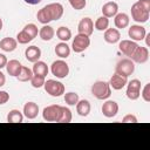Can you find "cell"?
<instances>
[{"mask_svg":"<svg viewBox=\"0 0 150 150\" xmlns=\"http://www.w3.org/2000/svg\"><path fill=\"white\" fill-rule=\"evenodd\" d=\"M63 15V6L60 2H52L42 7L36 13V19L42 25H47L53 20H59Z\"/></svg>","mask_w":150,"mask_h":150,"instance_id":"cell-1","label":"cell"},{"mask_svg":"<svg viewBox=\"0 0 150 150\" xmlns=\"http://www.w3.org/2000/svg\"><path fill=\"white\" fill-rule=\"evenodd\" d=\"M23 121V114L20 110L13 109L7 115V122L9 123H21Z\"/></svg>","mask_w":150,"mask_h":150,"instance_id":"cell-28","label":"cell"},{"mask_svg":"<svg viewBox=\"0 0 150 150\" xmlns=\"http://www.w3.org/2000/svg\"><path fill=\"white\" fill-rule=\"evenodd\" d=\"M129 21H130V19H129L128 14H125V13H117L114 19V23H115L116 28H118V29H123V28L128 27Z\"/></svg>","mask_w":150,"mask_h":150,"instance_id":"cell-23","label":"cell"},{"mask_svg":"<svg viewBox=\"0 0 150 150\" xmlns=\"http://www.w3.org/2000/svg\"><path fill=\"white\" fill-rule=\"evenodd\" d=\"M45 90L47 94H49L50 96L53 97H59L61 96L62 94H64V86L63 83L56 81V80H47L45 81Z\"/></svg>","mask_w":150,"mask_h":150,"instance_id":"cell-7","label":"cell"},{"mask_svg":"<svg viewBox=\"0 0 150 150\" xmlns=\"http://www.w3.org/2000/svg\"><path fill=\"white\" fill-rule=\"evenodd\" d=\"M138 46H139V45H137L136 41H132V40H122V41H120V43H118L120 50H121L125 56H128L129 59H130V56L135 53V50H136V48H137Z\"/></svg>","mask_w":150,"mask_h":150,"instance_id":"cell-12","label":"cell"},{"mask_svg":"<svg viewBox=\"0 0 150 150\" xmlns=\"http://www.w3.org/2000/svg\"><path fill=\"white\" fill-rule=\"evenodd\" d=\"M79 94L76 93H73V91H69V93H66L64 94V102L68 104V105H76V103L79 102Z\"/></svg>","mask_w":150,"mask_h":150,"instance_id":"cell-32","label":"cell"},{"mask_svg":"<svg viewBox=\"0 0 150 150\" xmlns=\"http://www.w3.org/2000/svg\"><path fill=\"white\" fill-rule=\"evenodd\" d=\"M56 36L62 41V42H67L68 40H70L71 38V32L68 27H64V26H61L56 29Z\"/></svg>","mask_w":150,"mask_h":150,"instance_id":"cell-29","label":"cell"},{"mask_svg":"<svg viewBox=\"0 0 150 150\" xmlns=\"http://www.w3.org/2000/svg\"><path fill=\"white\" fill-rule=\"evenodd\" d=\"M16 77H18V80L20 82H28L33 77V70L29 69L28 67L22 66V68H21V70H20V73H19V75Z\"/></svg>","mask_w":150,"mask_h":150,"instance_id":"cell-30","label":"cell"},{"mask_svg":"<svg viewBox=\"0 0 150 150\" xmlns=\"http://www.w3.org/2000/svg\"><path fill=\"white\" fill-rule=\"evenodd\" d=\"M118 112V104L116 101H112V100H108L103 103L102 105V114L108 117V118H111V117H115Z\"/></svg>","mask_w":150,"mask_h":150,"instance_id":"cell-13","label":"cell"},{"mask_svg":"<svg viewBox=\"0 0 150 150\" xmlns=\"http://www.w3.org/2000/svg\"><path fill=\"white\" fill-rule=\"evenodd\" d=\"M128 83V77L123 76V75H120L117 73H115L111 77H110V81H109V84L112 89L115 90H120L122 89L123 87H125V84Z\"/></svg>","mask_w":150,"mask_h":150,"instance_id":"cell-16","label":"cell"},{"mask_svg":"<svg viewBox=\"0 0 150 150\" xmlns=\"http://www.w3.org/2000/svg\"><path fill=\"white\" fill-rule=\"evenodd\" d=\"M22 68V64L18 61V60H11L7 62L6 64V69H7V73L11 75V76H18L20 70Z\"/></svg>","mask_w":150,"mask_h":150,"instance_id":"cell-24","label":"cell"},{"mask_svg":"<svg viewBox=\"0 0 150 150\" xmlns=\"http://www.w3.org/2000/svg\"><path fill=\"white\" fill-rule=\"evenodd\" d=\"M55 54L61 59H67L70 55V47L66 42H60L55 46Z\"/></svg>","mask_w":150,"mask_h":150,"instance_id":"cell-26","label":"cell"},{"mask_svg":"<svg viewBox=\"0 0 150 150\" xmlns=\"http://www.w3.org/2000/svg\"><path fill=\"white\" fill-rule=\"evenodd\" d=\"M50 71L57 79H64L69 74V66L63 60H56L52 63Z\"/></svg>","mask_w":150,"mask_h":150,"instance_id":"cell-8","label":"cell"},{"mask_svg":"<svg viewBox=\"0 0 150 150\" xmlns=\"http://www.w3.org/2000/svg\"><path fill=\"white\" fill-rule=\"evenodd\" d=\"M16 46H18V41L13 38H4L1 41H0V48L4 50V52H13L16 49Z\"/></svg>","mask_w":150,"mask_h":150,"instance_id":"cell-21","label":"cell"},{"mask_svg":"<svg viewBox=\"0 0 150 150\" xmlns=\"http://www.w3.org/2000/svg\"><path fill=\"white\" fill-rule=\"evenodd\" d=\"M90 45V39L88 35L84 34H77L75 35L73 43H71V48L75 53H82L84 52Z\"/></svg>","mask_w":150,"mask_h":150,"instance_id":"cell-9","label":"cell"},{"mask_svg":"<svg viewBox=\"0 0 150 150\" xmlns=\"http://www.w3.org/2000/svg\"><path fill=\"white\" fill-rule=\"evenodd\" d=\"M91 94L97 100H107L111 95V87L109 82L105 81H96L91 86Z\"/></svg>","mask_w":150,"mask_h":150,"instance_id":"cell-3","label":"cell"},{"mask_svg":"<svg viewBox=\"0 0 150 150\" xmlns=\"http://www.w3.org/2000/svg\"><path fill=\"white\" fill-rule=\"evenodd\" d=\"M42 0H25V2L26 4H28V5H38V4H40Z\"/></svg>","mask_w":150,"mask_h":150,"instance_id":"cell-41","label":"cell"},{"mask_svg":"<svg viewBox=\"0 0 150 150\" xmlns=\"http://www.w3.org/2000/svg\"><path fill=\"white\" fill-rule=\"evenodd\" d=\"M134 71H135V62L131 61L129 57L120 60L117 62L116 67H115V73H117L120 75H123L125 77L130 76Z\"/></svg>","mask_w":150,"mask_h":150,"instance_id":"cell-6","label":"cell"},{"mask_svg":"<svg viewBox=\"0 0 150 150\" xmlns=\"http://www.w3.org/2000/svg\"><path fill=\"white\" fill-rule=\"evenodd\" d=\"M7 62H8V61H7V57H6L4 54L0 53V69L4 68V67H6Z\"/></svg>","mask_w":150,"mask_h":150,"instance_id":"cell-39","label":"cell"},{"mask_svg":"<svg viewBox=\"0 0 150 150\" xmlns=\"http://www.w3.org/2000/svg\"><path fill=\"white\" fill-rule=\"evenodd\" d=\"M2 29V19L0 18V30Z\"/></svg>","mask_w":150,"mask_h":150,"instance_id":"cell-43","label":"cell"},{"mask_svg":"<svg viewBox=\"0 0 150 150\" xmlns=\"http://www.w3.org/2000/svg\"><path fill=\"white\" fill-rule=\"evenodd\" d=\"M125 86H127L125 94H127V97L129 100L135 101L141 96V81L139 80L134 79L129 83H127Z\"/></svg>","mask_w":150,"mask_h":150,"instance_id":"cell-10","label":"cell"},{"mask_svg":"<svg viewBox=\"0 0 150 150\" xmlns=\"http://www.w3.org/2000/svg\"><path fill=\"white\" fill-rule=\"evenodd\" d=\"M25 56L29 62H36L41 57V49L38 46H29L25 50Z\"/></svg>","mask_w":150,"mask_h":150,"instance_id":"cell-18","label":"cell"},{"mask_svg":"<svg viewBox=\"0 0 150 150\" xmlns=\"http://www.w3.org/2000/svg\"><path fill=\"white\" fill-rule=\"evenodd\" d=\"M118 12V5L115 1H108L102 6V14L105 18H112Z\"/></svg>","mask_w":150,"mask_h":150,"instance_id":"cell-20","label":"cell"},{"mask_svg":"<svg viewBox=\"0 0 150 150\" xmlns=\"http://www.w3.org/2000/svg\"><path fill=\"white\" fill-rule=\"evenodd\" d=\"M77 30L79 34H84L90 36L94 32V22L90 18H83L81 19V21L77 25Z\"/></svg>","mask_w":150,"mask_h":150,"instance_id":"cell-14","label":"cell"},{"mask_svg":"<svg viewBox=\"0 0 150 150\" xmlns=\"http://www.w3.org/2000/svg\"><path fill=\"white\" fill-rule=\"evenodd\" d=\"M128 35L132 41H142L143 39H145L146 30L141 25H132L128 30Z\"/></svg>","mask_w":150,"mask_h":150,"instance_id":"cell-11","label":"cell"},{"mask_svg":"<svg viewBox=\"0 0 150 150\" xmlns=\"http://www.w3.org/2000/svg\"><path fill=\"white\" fill-rule=\"evenodd\" d=\"M39 114V105L35 102H27L23 105V116L28 120H34Z\"/></svg>","mask_w":150,"mask_h":150,"instance_id":"cell-19","label":"cell"},{"mask_svg":"<svg viewBox=\"0 0 150 150\" xmlns=\"http://www.w3.org/2000/svg\"><path fill=\"white\" fill-rule=\"evenodd\" d=\"M149 16H150V11H146L145 8H143L138 1H136L131 6V18L134 21L138 23H144L149 20Z\"/></svg>","mask_w":150,"mask_h":150,"instance_id":"cell-5","label":"cell"},{"mask_svg":"<svg viewBox=\"0 0 150 150\" xmlns=\"http://www.w3.org/2000/svg\"><path fill=\"white\" fill-rule=\"evenodd\" d=\"M5 82H6V76L2 71H0V87L5 86Z\"/></svg>","mask_w":150,"mask_h":150,"instance_id":"cell-40","label":"cell"},{"mask_svg":"<svg viewBox=\"0 0 150 150\" xmlns=\"http://www.w3.org/2000/svg\"><path fill=\"white\" fill-rule=\"evenodd\" d=\"M141 96L145 102H150V83H146L141 93Z\"/></svg>","mask_w":150,"mask_h":150,"instance_id":"cell-36","label":"cell"},{"mask_svg":"<svg viewBox=\"0 0 150 150\" xmlns=\"http://www.w3.org/2000/svg\"><path fill=\"white\" fill-rule=\"evenodd\" d=\"M32 70H33V74L42 75V76L46 77L47 74H48V66L43 61H36V62H34V66H33Z\"/></svg>","mask_w":150,"mask_h":150,"instance_id":"cell-27","label":"cell"},{"mask_svg":"<svg viewBox=\"0 0 150 150\" xmlns=\"http://www.w3.org/2000/svg\"><path fill=\"white\" fill-rule=\"evenodd\" d=\"M8 100H9V94L5 90H0V104L7 103Z\"/></svg>","mask_w":150,"mask_h":150,"instance_id":"cell-37","label":"cell"},{"mask_svg":"<svg viewBox=\"0 0 150 150\" xmlns=\"http://www.w3.org/2000/svg\"><path fill=\"white\" fill-rule=\"evenodd\" d=\"M71 118H73V116H71L70 109L67 107H62V117H61L60 123H69L71 121Z\"/></svg>","mask_w":150,"mask_h":150,"instance_id":"cell-34","label":"cell"},{"mask_svg":"<svg viewBox=\"0 0 150 150\" xmlns=\"http://www.w3.org/2000/svg\"><path fill=\"white\" fill-rule=\"evenodd\" d=\"M45 81H46L45 80V76L33 74V77L30 79V84H32L33 88H41V87H43Z\"/></svg>","mask_w":150,"mask_h":150,"instance_id":"cell-33","label":"cell"},{"mask_svg":"<svg viewBox=\"0 0 150 150\" xmlns=\"http://www.w3.org/2000/svg\"><path fill=\"white\" fill-rule=\"evenodd\" d=\"M104 41L108 43H117L121 39V33L117 28H107L104 30Z\"/></svg>","mask_w":150,"mask_h":150,"instance_id":"cell-17","label":"cell"},{"mask_svg":"<svg viewBox=\"0 0 150 150\" xmlns=\"http://www.w3.org/2000/svg\"><path fill=\"white\" fill-rule=\"evenodd\" d=\"M38 33H39L38 27L34 23H28L22 28L21 32L18 33L16 41L21 45H26V43L30 42L32 40H34V38H36Z\"/></svg>","mask_w":150,"mask_h":150,"instance_id":"cell-2","label":"cell"},{"mask_svg":"<svg viewBox=\"0 0 150 150\" xmlns=\"http://www.w3.org/2000/svg\"><path fill=\"white\" fill-rule=\"evenodd\" d=\"M145 38H146V46H149V45H150V41H149V38H150V34H146V35H145Z\"/></svg>","mask_w":150,"mask_h":150,"instance_id":"cell-42","label":"cell"},{"mask_svg":"<svg viewBox=\"0 0 150 150\" xmlns=\"http://www.w3.org/2000/svg\"><path fill=\"white\" fill-rule=\"evenodd\" d=\"M42 117L47 122H60L62 117V105L52 104L43 109Z\"/></svg>","mask_w":150,"mask_h":150,"instance_id":"cell-4","label":"cell"},{"mask_svg":"<svg viewBox=\"0 0 150 150\" xmlns=\"http://www.w3.org/2000/svg\"><path fill=\"white\" fill-rule=\"evenodd\" d=\"M90 109H91V107H90V103L88 100H79V102L76 103V111L82 117L88 116L90 112Z\"/></svg>","mask_w":150,"mask_h":150,"instance_id":"cell-22","label":"cell"},{"mask_svg":"<svg viewBox=\"0 0 150 150\" xmlns=\"http://www.w3.org/2000/svg\"><path fill=\"white\" fill-rule=\"evenodd\" d=\"M68 1H69L70 6L76 11L83 9L86 7V5H87V0H68Z\"/></svg>","mask_w":150,"mask_h":150,"instance_id":"cell-35","label":"cell"},{"mask_svg":"<svg viewBox=\"0 0 150 150\" xmlns=\"http://www.w3.org/2000/svg\"><path fill=\"white\" fill-rule=\"evenodd\" d=\"M149 59V50L146 47L138 46L135 50V53L130 56V60L136 63H145Z\"/></svg>","mask_w":150,"mask_h":150,"instance_id":"cell-15","label":"cell"},{"mask_svg":"<svg viewBox=\"0 0 150 150\" xmlns=\"http://www.w3.org/2000/svg\"><path fill=\"white\" fill-rule=\"evenodd\" d=\"M39 35L43 41H50L55 35V30L49 25H43L39 30Z\"/></svg>","mask_w":150,"mask_h":150,"instance_id":"cell-25","label":"cell"},{"mask_svg":"<svg viewBox=\"0 0 150 150\" xmlns=\"http://www.w3.org/2000/svg\"><path fill=\"white\" fill-rule=\"evenodd\" d=\"M94 27H95V29H97L100 32L105 30L109 27V19L105 18V16H103V15L100 16V18H97L96 21H95V23H94Z\"/></svg>","mask_w":150,"mask_h":150,"instance_id":"cell-31","label":"cell"},{"mask_svg":"<svg viewBox=\"0 0 150 150\" xmlns=\"http://www.w3.org/2000/svg\"><path fill=\"white\" fill-rule=\"evenodd\" d=\"M122 122H124V123H136V122H137V118H136L135 115L128 114V115H125V116L123 117Z\"/></svg>","mask_w":150,"mask_h":150,"instance_id":"cell-38","label":"cell"}]
</instances>
